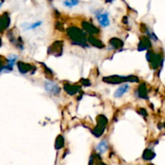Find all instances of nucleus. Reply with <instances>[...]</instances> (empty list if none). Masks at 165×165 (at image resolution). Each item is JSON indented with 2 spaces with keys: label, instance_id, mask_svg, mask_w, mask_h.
Here are the masks:
<instances>
[{
  "label": "nucleus",
  "instance_id": "nucleus-2",
  "mask_svg": "<svg viewBox=\"0 0 165 165\" xmlns=\"http://www.w3.org/2000/svg\"><path fill=\"white\" fill-rule=\"evenodd\" d=\"M129 90V85L127 84H124V85H122L121 86L118 88V90L115 91V98H120L125 93L128 91Z\"/></svg>",
  "mask_w": 165,
  "mask_h": 165
},
{
  "label": "nucleus",
  "instance_id": "nucleus-3",
  "mask_svg": "<svg viewBox=\"0 0 165 165\" xmlns=\"http://www.w3.org/2000/svg\"><path fill=\"white\" fill-rule=\"evenodd\" d=\"M45 87L46 90H48V91L51 92V93H53V94L59 93V90H60L57 85H56V84H54V83L50 82V81L45 83Z\"/></svg>",
  "mask_w": 165,
  "mask_h": 165
},
{
  "label": "nucleus",
  "instance_id": "nucleus-4",
  "mask_svg": "<svg viewBox=\"0 0 165 165\" xmlns=\"http://www.w3.org/2000/svg\"><path fill=\"white\" fill-rule=\"evenodd\" d=\"M107 147H108V145H107V143H106V141H101V143H99L98 144V146H97V150L99 151V153H105V151L107 150Z\"/></svg>",
  "mask_w": 165,
  "mask_h": 165
},
{
  "label": "nucleus",
  "instance_id": "nucleus-5",
  "mask_svg": "<svg viewBox=\"0 0 165 165\" xmlns=\"http://www.w3.org/2000/svg\"><path fill=\"white\" fill-rule=\"evenodd\" d=\"M64 6L68 7H73L78 4V0H64L63 2Z\"/></svg>",
  "mask_w": 165,
  "mask_h": 165
},
{
  "label": "nucleus",
  "instance_id": "nucleus-1",
  "mask_svg": "<svg viewBox=\"0 0 165 165\" xmlns=\"http://www.w3.org/2000/svg\"><path fill=\"white\" fill-rule=\"evenodd\" d=\"M98 20L100 23L101 26L106 27L110 24V20H109V17H108V13H101V14L98 15L97 16Z\"/></svg>",
  "mask_w": 165,
  "mask_h": 165
}]
</instances>
